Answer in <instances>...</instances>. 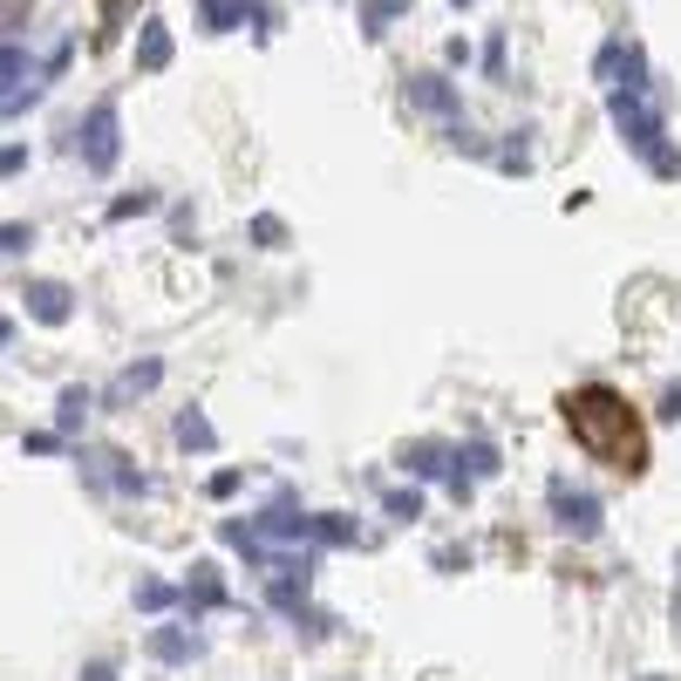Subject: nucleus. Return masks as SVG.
Masks as SVG:
<instances>
[{"label": "nucleus", "instance_id": "f257e3e1", "mask_svg": "<svg viewBox=\"0 0 681 681\" xmlns=\"http://www.w3.org/2000/svg\"><path fill=\"white\" fill-rule=\"evenodd\" d=\"M559 416H566L572 443L587 450L593 464H607V470H620V477H641V470H647V423H641V409H634L620 389H607V382L566 389Z\"/></svg>", "mask_w": 681, "mask_h": 681}, {"label": "nucleus", "instance_id": "f03ea898", "mask_svg": "<svg viewBox=\"0 0 681 681\" xmlns=\"http://www.w3.org/2000/svg\"><path fill=\"white\" fill-rule=\"evenodd\" d=\"M607 110H614V130L641 150V164L654 171V178H681V157L668 150V116H661V89H654V75H647V55L634 41H627V83H614L607 96Z\"/></svg>", "mask_w": 681, "mask_h": 681}, {"label": "nucleus", "instance_id": "7ed1b4c3", "mask_svg": "<svg viewBox=\"0 0 681 681\" xmlns=\"http://www.w3.org/2000/svg\"><path fill=\"white\" fill-rule=\"evenodd\" d=\"M225 600H232V593H225V579H218V566L212 559H198L191 566V579H185V587H178V607L198 620V614H218L225 607Z\"/></svg>", "mask_w": 681, "mask_h": 681}, {"label": "nucleus", "instance_id": "20e7f679", "mask_svg": "<svg viewBox=\"0 0 681 681\" xmlns=\"http://www.w3.org/2000/svg\"><path fill=\"white\" fill-rule=\"evenodd\" d=\"M552 512H559V525H566L572 539H593L600 532V504L587 491H572L566 477H552Z\"/></svg>", "mask_w": 681, "mask_h": 681}, {"label": "nucleus", "instance_id": "39448f33", "mask_svg": "<svg viewBox=\"0 0 681 681\" xmlns=\"http://www.w3.org/2000/svg\"><path fill=\"white\" fill-rule=\"evenodd\" d=\"M83 164L89 171H110L116 164V103H96L83 123Z\"/></svg>", "mask_w": 681, "mask_h": 681}, {"label": "nucleus", "instance_id": "423d86ee", "mask_svg": "<svg viewBox=\"0 0 681 681\" xmlns=\"http://www.w3.org/2000/svg\"><path fill=\"white\" fill-rule=\"evenodd\" d=\"M35 96H41V83H28V55H21V48H0V116L28 110Z\"/></svg>", "mask_w": 681, "mask_h": 681}, {"label": "nucleus", "instance_id": "0eeeda50", "mask_svg": "<svg viewBox=\"0 0 681 681\" xmlns=\"http://www.w3.org/2000/svg\"><path fill=\"white\" fill-rule=\"evenodd\" d=\"M21 300H28V314H35L41 327H62V320L75 314V293H68L62 280H35V287L21 293Z\"/></svg>", "mask_w": 681, "mask_h": 681}, {"label": "nucleus", "instance_id": "6e6552de", "mask_svg": "<svg viewBox=\"0 0 681 681\" xmlns=\"http://www.w3.org/2000/svg\"><path fill=\"white\" fill-rule=\"evenodd\" d=\"M150 654H157L164 668H185V661L205 654V634H191V627H157V634H150Z\"/></svg>", "mask_w": 681, "mask_h": 681}, {"label": "nucleus", "instance_id": "1a4fd4ad", "mask_svg": "<svg viewBox=\"0 0 681 681\" xmlns=\"http://www.w3.org/2000/svg\"><path fill=\"white\" fill-rule=\"evenodd\" d=\"M164 382V362H137V368H123L116 375V382H110V409H123V402H137V395H150V389H157Z\"/></svg>", "mask_w": 681, "mask_h": 681}, {"label": "nucleus", "instance_id": "9d476101", "mask_svg": "<svg viewBox=\"0 0 681 681\" xmlns=\"http://www.w3.org/2000/svg\"><path fill=\"white\" fill-rule=\"evenodd\" d=\"M409 110H430V116H457V89L443 75H409Z\"/></svg>", "mask_w": 681, "mask_h": 681}, {"label": "nucleus", "instance_id": "9b49d317", "mask_svg": "<svg viewBox=\"0 0 681 681\" xmlns=\"http://www.w3.org/2000/svg\"><path fill=\"white\" fill-rule=\"evenodd\" d=\"M89 477H96V484H110V491H123V497H143V491H150V477H137L130 457H116V450H103Z\"/></svg>", "mask_w": 681, "mask_h": 681}, {"label": "nucleus", "instance_id": "f8f14e48", "mask_svg": "<svg viewBox=\"0 0 681 681\" xmlns=\"http://www.w3.org/2000/svg\"><path fill=\"white\" fill-rule=\"evenodd\" d=\"M171 62V28H164V21H143V48H137V68H150V75H157Z\"/></svg>", "mask_w": 681, "mask_h": 681}, {"label": "nucleus", "instance_id": "ddd939ff", "mask_svg": "<svg viewBox=\"0 0 681 681\" xmlns=\"http://www.w3.org/2000/svg\"><path fill=\"white\" fill-rule=\"evenodd\" d=\"M443 457H450L443 443H409V450H402V470H416V477H443Z\"/></svg>", "mask_w": 681, "mask_h": 681}, {"label": "nucleus", "instance_id": "4468645a", "mask_svg": "<svg viewBox=\"0 0 681 681\" xmlns=\"http://www.w3.org/2000/svg\"><path fill=\"white\" fill-rule=\"evenodd\" d=\"M137 607H143V614L178 607V587H171V579H137Z\"/></svg>", "mask_w": 681, "mask_h": 681}, {"label": "nucleus", "instance_id": "2eb2a0df", "mask_svg": "<svg viewBox=\"0 0 681 681\" xmlns=\"http://www.w3.org/2000/svg\"><path fill=\"white\" fill-rule=\"evenodd\" d=\"M83 416H89V389H62V402H55V430L68 437Z\"/></svg>", "mask_w": 681, "mask_h": 681}, {"label": "nucleus", "instance_id": "dca6fc26", "mask_svg": "<svg viewBox=\"0 0 681 681\" xmlns=\"http://www.w3.org/2000/svg\"><path fill=\"white\" fill-rule=\"evenodd\" d=\"M178 443H185V450H212L218 437H212V423L198 416V409H185V416H178Z\"/></svg>", "mask_w": 681, "mask_h": 681}, {"label": "nucleus", "instance_id": "f3484780", "mask_svg": "<svg viewBox=\"0 0 681 681\" xmlns=\"http://www.w3.org/2000/svg\"><path fill=\"white\" fill-rule=\"evenodd\" d=\"M457 464H470V484H477V477H497V450L491 443H470Z\"/></svg>", "mask_w": 681, "mask_h": 681}, {"label": "nucleus", "instance_id": "a211bd4d", "mask_svg": "<svg viewBox=\"0 0 681 681\" xmlns=\"http://www.w3.org/2000/svg\"><path fill=\"white\" fill-rule=\"evenodd\" d=\"M28 245H35V225H21V218L0 225V252H28Z\"/></svg>", "mask_w": 681, "mask_h": 681}, {"label": "nucleus", "instance_id": "6ab92c4d", "mask_svg": "<svg viewBox=\"0 0 681 681\" xmlns=\"http://www.w3.org/2000/svg\"><path fill=\"white\" fill-rule=\"evenodd\" d=\"M402 8H409V0H368V14H362V21H368V35H382V21L402 14Z\"/></svg>", "mask_w": 681, "mask_h": 681}, {"label": "nucleus", "instance_id": "aec40b11", "mask_svg": "<svg viewBox=\"0 0 681 681\" xmlns=\"http://www.w3.org/2000/svg\"><path fill=\"white\" fill-rule=\"evenodd\" d=\"M389 518H423V497L416 491H389Z\"/></svg>", "mask_w": 681, "mask_h": 681}, {"label": "nucleus", "instance_id": "412c9836", "mask_svg": "<svg viewBox=\"0 0 681 681\" xmlns=\"http://www.w3.org/2000/svg\"><path fill=\"white\" fill-rule=\"evenodd\" d=\"M252 239L260 245H287V225L280 218H252Z\"/></svg>", "mask_w": 681, "mask_h": 681}, {"label": "nucleus", "instance_id": "4be33fe9", "mask_svg": "<svg viewBox=\"0 0 681 681\" xmlns=\"http://www.w3.org/2000/svg\"><path fill=\"white\" fill-rule=\"evenodd\" d=\"M205 21H212V28H232L239 8H232V0H205Z\"/></svg>", "mask_w": 681, "mask_h": 681}, {"label": "nucleus", "instance_id": "5701e85b", "mask_svg": "<svg viewBox=\"0 0 681 681\" xmlns=\"http://www.w3.org/2000/svg\"><path fill=\"white\" fill-rule=\"evenodd\" d=\"M150 205H157V198L137 191V198H123V205H110V218H137V212H150Z\"/></svg>", "mask_w": 681, "mask_h": 681}, {"label": "nucleus", "instance_id": "b1692460", "mask_svg": "<svg viewBox=\"0 0 681 681\" xmlns=\"http://www.w3.org/2000/svg\"><path fill=\"white\" fill-rule=\"evenodd\" d=\"M28 164V150H0V178H8V171H21Z\"/></svg>", "mask_w": 681, "mask_h": 681}, {"label": "nucleus", "instance_id": "393cba45", "mask_svg": "<svg viewBox=\"0 0 681 681\" xmlns=\"http://www.w3.org/2000/svg\"><path fill=\"white\" fill-rule=\"evenodd\" d=\"M661 416H668V423H681V389H668V395H661Z\"/></svg>", "mask_w": 681, "mask_h": 681}, {"label": "nucleus", "instance_id": "a878e982", "mask_svg": "<svg viewBox=\"0 0 681 681\" xmlns=\"http://www.w3.org/2000/svg\"><path fill=\"white\" fill-rule=\"evenodd\" d=\"M83 681H116V668H110V661H89V668H83Z\"/></svg>", "mask_w": 681, "mask_h": 681}, {"label": "nucleus", "instance_id": "bb28decb", "mask_svg": "<svg viewBox=\"0 0 681 681\" xmlns=\"http://www.w3.org/2000/svg\"><path fill=\"white\" fill-rule=\"evenodd\" d=\"M8 341H14V320H8V314H0V348H8Z\"/></svg>", "mask_w": 681, "mask_h": 681}, {"label": "nucleus", "instance_id": "cd10ccee", "mask_svg": "<svg viewBox=\"0 0 681 681\" xmlns=\"http://www.w3.org/2000/svg\"><path fill=\"white\" fill-rule=\"evenodd\" d=\"M457 8H470V0H457Z\"/></svg>", "mask_w": 681, "mask_h": 681}]
</instances>
